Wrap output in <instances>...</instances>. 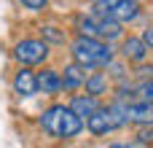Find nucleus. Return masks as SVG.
<instances>
[{
  "label": "nucleus",
  "mask_w": 153,
  "mask_h": 148,
  "mask_svg": "<svg viewBox=\"0 0 153 148\" xmlns=\"http://www.w3.org/2000/svg\"><path fill=\"white\" fill-rule=\"evenodd\" d=\"M91 8H94V13H102L116 22H129L140 13L137 0H91Z\"/></svg>",
  "instance_id": "4"
},
{
  "label": "nucleus",
  "mask_w": 153,
  "mask_h": 148,
  "mask_svg": "<svg viewBox=\"0 0 153 148\" xmlns=\"http://www.w3.org/2000/svg\"><path fill=\"white\" fill-rule=\"evenodd\" d=\"M86 92L89 94H102L105 89H108V75L105 73H91V75H86Z\"/></svg>",
  "instance_id": "12"
},
{
  "label": "nucleus",
  "mask_w": 153,
  "mask_h": 148,
  "mask_svg": "<svg viewBox=\"0 0 153 148\" xmlns=\"http://www.w3.org/2000/svg\"><path fill=\"white\" fill-rule=\"evenodd\" d=\"M70 108H73L81 119H89V116H91V113H97L102 105L97 102V94H89V92H86V97H83V94H75V97H73V102H70Z\"/></svg>",
  "instance_id": "9"
},
{
  "label": "nucleus",
  "mask_w": 153,
  "mask_h": 148,
  "mask_svg": "<svg viewBox=\"0 0 153 148\" xmlns=\"http://www.w3.org/2000/svg\"><path fill=\"white\" fill-rule=\"evenodd\" d=\"M13 57L22 62V65H38L48 57V46L46 40H38V38H27L22 43H16L13 49Z\"/></svg>",
  "instance_id": "5"
},
{
  "label": "nucleus",
  "mask_w": 153,
  "mask_h": 148,
  "mask_svg": "<svg viewBox=\"0 0 153 148\" xmlns=\"http://www.w3.org/2000/svg\"><path fill=\"white\" fill-rule=\"evenodd\" d=\"M126 113H129V121L132 124H143V127H151L153 124V102H134V105H126Z\"/></svg>",
  "instance_id": "8"
},
{
  "label": "nucleus",
  "mask_w": 153,
  "mask_h": 148,
  "mask_svg": "<svg viewBox=\"0 0 153 148\" xmlns=\"http://www.w3.org/2000/svg\"><path fill=\"white\" fill-rule=\"evenodd\" d=\"M70 51H73V59L81 67H108L113 62V49L105 40L91 38V35L75 38L73 46H70Z\"/></svg>",
  "instance_id": "2"
},
{
  "label": "nucleus",
  "mask_w": 153,
  "mask_h": 148,
  "mask_svg": "<svg viewBox=\"0 0 153 148\" xmlns=\"http://www.w3.org/2000/svg\"><path fill=\"white\" fill-rule=\"evenodd\" d=\"M78 30H81V35H91V38H100V40H113V38L121 35V22L108 19L102 13H91V16L78 19Z\"/></svg>",
  "instance_id": "3"
},
{
  "label": "nucleus",
  "mask_w": 153,
  "mask_h": 148,
  "mask_svg": "<svg viewBox=\"0 0 153 148\" xmlns=\"http://www.w3.org/2000/svg\"><path fill=\"white\" fill-rule=\"evenodd\" d=\"M137 75L145 81V78H153V67H148V65H143L140 62V67H137Z\"/></svg>",
  "instance_id": "15"
},
{
  "label": "nucleus",
  "mask_w": 153,
  "mask_h": 148,
  "mask_svg": "<svg viewBox=\"0 0 153 148\" xmlns=\"http://www.w3.org/2000/svg\"><path fill=\"white\" fill-rule=\"evenodd\" d=\"M83 70H86V67H81L78 62H75V65H70V67H65L62 89L73 92V89H78V86H83V84H86V73H83Z\"/></svg>",
  "instance_id": "10"
},
{
  "label": "nucleus",
  "mask_w": 153,
  "mask_h": 148,
  "mask_svg": "<svg viewBox=\"0 0 153 148\" xmlns=\"http://www.w3.org/2000/svg\"><path fill=\"white\" fill-rule=\"evenodd\" d=\"M13 92H16L19 97H32V94L38 92V75H35L32 70L22 67V70L13 75Z\"/></svg>",
  "instance_id": "6"
},
{
  "label": "nucleus",
  "mask_w": 153,
  "mask_h": 148,
  "mask_svg": "<svg viewBox=\"0 0 153 148\" xmlns=\"http://www.w3.org/2000/svg\"><path fill=\"white\" fill-rule=\"evenodd\" d=\"M137 94H140L145 102H153V78H145V81L137 86Z\"/></svg>",
  "instance_id": "13"
},
{
  "label": "nucleus",
  "mask_w": 153,
  "mask_h": 148,
  "mask_svg": "<svg viewBox=\"0 0 153 148\" xmlns=\"http://www.w3.org/2000/svg\"><path fill=\"white\" fill-rule=\"evenodd\" d=\"M143 40H145L148 46H153V27H151V30H145V35H143Z\"/></svg>",
  "instance_id": "16"
},
{
  "label": "nucleus",
  "mask_w": 153,
  "mask_h": 148,
  "mask_svg": "<svg viewBox=\"0 0 153 148\" xmlns=\"http://www.w3.org/2000/svg\"><path fill=\"white\" fill-rule=\"evenodd\" d=\"M40 127H43V132L51 135V138L70 140V138H75V135L83 129V119H81L73 108L51 105V108L40 116Z\"/></svg>",
  "instance_id": "1"
},
{
  "label": "nucleus",
  "mask_w": 153,
  "mask_h": 148,
  "mask_svg": "<svg viewBox=\"0 0 153 148\" xmlns=\"http://www.w3.org/2000/svg\"><path fill=\"white\" fill-rule=\"evenodd\" d=\"M38 89H40L43 94H56V92H62V75H59L56 70H43V73H38Z\"/></svg>",
  "instance_id": "11"
},
{
  "label": "nucleus",
  "mask_w": 153,
  "mask_h": 148,
  "mask_svg": "<svg viewBox=\"0 0 153 148\" xmlns=\"http://www.w3.org/2000/svg\"><path fill=\"white\" fill-rule=\"evenodd\" d=\"M121 54H124V59L140 65V62H145V57H148V43H145L143 38H126L124 46H121Z\"/></svg>",
  "instance_id": "7"
},
{
  "label": "nucleus",
  "mask_w": 153,
  "mask_h": 148,
  "mask_svg": "<svg viewBox=\"0 0 153 148\" xmlns=\"http://www.w3.org/2000/svg\"><path fill=\"white\" fill-rule=\"evenodd\" d=\"M24 8H30V11H40V8H46V3L48 0H19Z\"/></svg>",
  "instance_id": "14"
}]
</instances>
